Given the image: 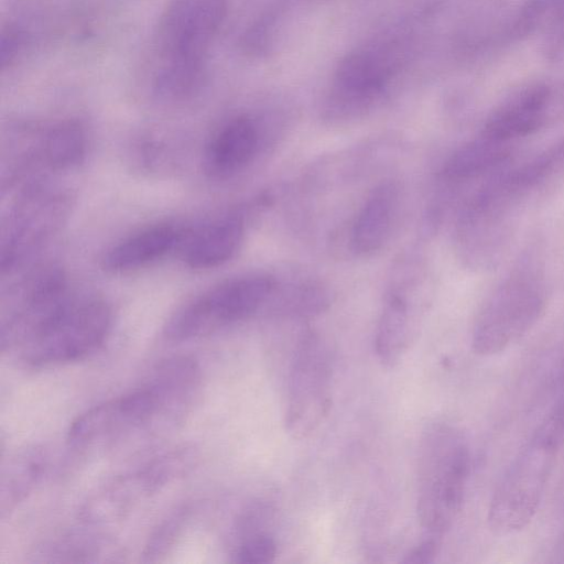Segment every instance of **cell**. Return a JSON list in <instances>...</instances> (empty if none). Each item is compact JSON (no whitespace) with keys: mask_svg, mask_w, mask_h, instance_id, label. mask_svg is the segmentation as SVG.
Here are the masks:
<instances>
[{"mask_svg":"<svg viewBox=\"0 0 564 564\" xmlns=\"http://www.w3.org/2000/svg\"><path fill=\"white\" fill-rule=\"evenodd\" d=\"M243 236L239 217L213 221L184 238L182 258L193 269H210L228 261L238 249Z\"/></svg>","mask_w":564,"mask_h":564,"instance_id":"15","label":"cell"},{"mask_svg":"<svg viewBox=\"0 0 564 564\" xmlns=\"http://www.w3.org/2000/svg\"><path fill=\"white\" fill-rule=\"evenodd\" d=\"M564 437V395L518 451L498 481L488 524L498 535L514 534L535 516Z\"/></svg>","mask_w":564,"mask_h":564,"instance_id":"2","label":"cell"},{"mask_svg":"<svg viewBox=\"0 0 564 564\" xmlns=\"http://www.w3.org/2000/svg\"><path fill=\"white\" fill-rule=\"evenodd\" d=\"M48 452L31 447L17 453L2 470L0 510L2 517L22 502L48 469Z\"/></svg>","mask_w":564,"mask_h":564,"instance_id":"19","label":"cell"},{"mask_svg":"<svg viewBox=\"0 0 564 564\" xmlns=\"http://www.w3.org/2000/svg\"><path fill=\"white\" fill-rule=\"evenodd\" d=\"M112 323L109 305L95 297H72L9 352L31 367L68 364L97 350Z\"/></svg>","mask_w":564,"mask_h":564,"instance_id":"5","label":"cell"},{"mask_svg":"<svg viewBox=\"0 0 564 564\" xmlns=\"http://www.w3.org/2000/svg\"><path fill=\"white\" fill-rule=\"evenodd\" d=\"M182 520L183 517L181 514H176L170 518L169 521L166 520L160 529L155 531L144 551V556H147L149 561H154V557H159L164 554L167 547L172 545L176 533L181 528Z\"/></svg>","mask_w":564,"mask_h":564,"instance_id":"23","label":"cell"},{"mask_svg":"<svg viewBox=\"0 0 564 564\" xmlns=\"http://www.w3.org/2000/svg\"><path fill=\"white\" fill-rule=\"evenodd\" d=\"M86 152V132L77 121L64 120L36 134V164H42L46 169H73L84 161Z\"/></svg>","mask_w":564,"mask_h":564,"instance_id":"17","label":"cell"},{"mask_svg":"<svg viewBox=\"0 0 564 564\" xmlns=\"http://www.w3.org/2000/svg\"><path fill=\"white\" fill-rule=\"evenodd\" d=\"M284 424L294 438L314 432L332 406V362L318 337H304L294 352L288 384Z\"/></svg>","mask_w":564,"mask_h":564,"instance_id":"9","label":"cell"},{"mask_svg":"<svg viewBox=\"0 0 564 564\" xmlns=\"http://www.w3.org/2000/svg\"><path fill=\"white\" fill-rule=\"evenodd\" d=\"M200 384V368L193 358H169L137 389L78 415L68 429L67 442L77 451L107 449L140 435L169 431L192 410Z\"/></svg>","mask_w":564,"mask_h":564,"instance_id":"1","label":"cell"},{"mask_svg":"<svg viewBox=\"0 0 564 564\" xmlns=\"http://www.w3.org/2000/svg\"><path fill=\"white\" fill-rule=\"evenodd\" d=\"M69 199L37 182L25 185L11 206L1 230V271L11 273L63 224Z\"/></svg>","mask_w":564,"mask_h":564,"instance_id":"8","label":"cell"},{"mask_svg":"<svg viewBox=\"0 0 564 564\" xmlns=\"http://www.w3.org/2000/svg\"><path fill=\"white\" fill-rule=\"evenodd\" d=\"M227 8V0H173L159 21L158 66L206 69L208 51Z\"/></svg>","mask_w":564,"mask_h":564,"instance_id":"7","label":"cell"},{"mask_svg":"<svg viewBox=\"0 0 564 564\" xmlns=\"http://www.w3.org/2000/svg\"><path fill=\"white\" fill-rule=\"evenodd\" d=\"M195 459L192 448L170 451L142 468L121 476L97 491L85 505L83 518L90 523L118 520L140 500L185 474Z\"/></svg>","mask_w":564,"mask_h":564,"instance_id":"10","label":"cell"},{"mask_svg":"<svg viewBox=\"0 0 564 564\" xmlns=\"http://www.w3.org/2000/svg\"><path fill=\"white\" fill-rule=\"evenodd\" d=\"M544 25L543 55L550 62L564 63V0H546Z\"/></svg>","mask_w":564,"mask_h":564,"instance_id":"21","label":"cell"},{"mask_svg":"<svg viewBox=\"0 0 564 564\" xmlns=\"http://www.w3.org/2000/svg\"><path fill=\"white\" fill-rule=\"evenodd\" d=\"M25 43L24 33L15 26H4L0 40L1 69L10 67L21 53Z\"/></svg>","mask_w":564,"mask_h":564,"instance_id":"24","label":"cell"},{"mask_svg":"<svg viewBox=\"0 0 564 564\" xmlns=\"http://www.w3.org/2000/svg\"><path fill=\"white\" fill-rule=\"evenodd\" d=\"M510 154L511 143L480 133L447 159L443 174L455 181L478 177L501 167L509 160Z\"/></svg>","mask_w":564,"mask_h":564,"instance_id":"20","label":"cell"},{"mask_svg":"<svg viewBox=\"0 0 564 564\" xmlns=\"http://www.w3.org/2000/svg\"><path fill=\"white\" fill-rule=\"evenodd\" d=\"M398 199L392 182L377 186L362 206L352 230V246L359 253H371L382 247L391 230Z\"/></svg>","mask_w":564,"mask_h":564,"instance_id":"16","label":"cell"},{"mask_svg":"<svg viewBox=\"0 0 564 564\" xmlns=\"http://www.w3.org/2000/svg\"><path fill=\"white\" fill-rule=\"evenodd\" d=\"M551 102L552 90L549 86L532 84L522 87L492 109L480 133L511 143L542 127Z\"/></svg>","mask_w":564,"mask_h":564,"instance_id":"11","label":"cell"},{"mask_svg":"<svg viewBox=\"0 0 564 564\" xmlns=\"http://www.w3.org/2000/svg\"><path fill=\"white\" fill-rule=\"evenodd\" d=\"M273 288V279L265 275H247L223 282L178 310L167 322L164 336L172 341L207 336L250 316Z\"/></svg>","mask_w":564,"mask_h":564,"instance_id":"6","label":"cell"},{"mask_svg":"<svg viewBox=\"0 0 564 564\" xmlns=\"http://www.w3.org/2000/svg\"><path fill=\"white\" fill-rule=\"evenodd\" d=\"M391 63L381 53L358 51L346 55L334 76L335 98L343 106L360 107L384 88L391 76Z\"/></svg>","mask_w":564,"mask_h":564,"instance_id":"12","label":"cell"},{"mask_svg":"<svg viewBox=\"0 0 564 564\" xmlns=\"http://www.w3.org/2000/svg\"><path fill=\"white\" fill-rule=\"evenodd\" d=\"M411 336L409 302L402 293L394 292L387 299L375 334V350L382 366L393 368L401 361Z\"/></svg>","mask_w":564,"mask_h":564,"instance_id":"18","label":"cell"},{"mask_svg":"<svg viewBox=\"0 0 564 564\" xmlns=\"http://www.w3.org/2000/svg\"><path fill=\"white\" fill-rule=\"evenodd\" d=\"M258 143V129L249 117L230 120L206 144L204 172L215 178L231 175L252 160Z\"/></svg>","mask_w":564,"mask_h":564,"instance_id":"13","label":"cell"},{"mask_svg":"<svg viewBox=\"0 0 564 564\" xmlns=\"http://www.w3.org/2000/svg\"><path fill=\"white\" fill-rule=\"evenodd\" d=\"M471 467L457 427L437 422L424 432L419 457L417 517L425 533L443 538L463 506Z\"/></svg>","mask_w":564,"mask_h":564,"instance_id":"3","label":"cell"},{"mask_svg":"<svg viewBox=\"0 0 564 564\" xmlns=\"http://www.w3.org/2000/svg\"><path fill=\"white\" fill-rule=\"evenodd\" d=\"M443 538L425 533L423 540L413 546L401 560L404 564H429L437 556Z\"/></svg>","mask_w":564,"mask_h":564,"instance_id":"25","label":"cell"},{"mask_svg":"<svg viewBox=\"0 0 564 564\" xmlns=\"http://www.w3.org/2000/svg\"><path fill=\"white\" fill-rule=\"evenodd\" d=\"M276 553V543L271 535L251 533L236 547L232 561L243 564H267L274 561Z\"/></svg>","mask_w":564,"mask_h":564,"instance_id":"22","label":"cell"},{"mask_svg":"<svg viewBox=\"0 0 564 564\" xmlns=\"http://www.w3.org/2000/svg\"><path fill=\"white\" fill-rule=\"evenodd\" d=\"M546 288L542 269L524 258L486 299L474 323L471 346L482 356L499 354L523 337L542 317Z\"/></svg>","mask_w":564,"mask_h":564,"instance_id":"4","label":"cell"},{"mask_svg":"<svg viewBox=\"0 0 564 564\" xmlns=\"http://www.w3.org/2000/svg\"><path fill=\"white\" fill-rule=\"evenodd\" d=\"M186 234L170 224L142 229L112 246L104 256V269L123 272L137 269L163 257L182 243Z\"/></svg>","mask_w":564,"mask_h":564,"instance_id":"14","label":"cell"}]
</instances>
